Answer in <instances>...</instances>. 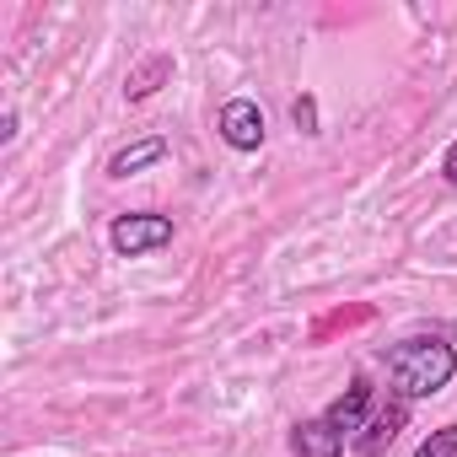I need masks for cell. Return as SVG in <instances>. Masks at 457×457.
Returning a JSON list of instances; mask_svg holds the SVG:
<instances>
[{
	"mask_svg": "<svg viewBox=\"0 0 457 457\" xmlns=\"http://www.w3.org/2000/svg\"><path fill=\"white\" fill-rule=\"evenodd\" d=\"M382 371H387V382L403 403H420V398H436L441 387H452L457 350L436 334H414V339H398V345L382 350Z\"/></svg>",
	"mask_w": 457,
	"mask_h": 457,
	"instance_id": "6da1fadb",
	"label": "cell"
},
{
	"mask_svg": "<svg viewBox=\"0 0 457 457\" xmlns=\"http://www.w3.org/2000/svg\"><path fill=\"white\" fill-rule=\"evenodd\" d=\"M108 248H113L119 259H145V253L172 248V215H156V210L113 215V226H108Z\"/></svg>",
	"mask_w": 457,
	"mask_h": 457,
	"instance_id": "7a4b0ae2",
	"label": "cell"
},
{
	"mask_svg": "<svg viewBox=\"0 0 457 457\" xmlns=\"http://www.w3.org/2000/svg\"><path fill=\"white\" fill-rule=\"evenodd\" d=\"M215 129H220V140H226V145H232V151H243V156L264 151V140H270L264 108H259L253 97H232V103H220V113H215Z\"/></svg>",
	"mask_w": 457,
	"mask_h": 457,
	"instance_id": "3957f363",
	"label": "cell"
},
{
	"mask_svg": "<svg viewBox=\"0 0 457 457\" xmlns=\"http://www.w3.org/2000/svg\"><path fill=\"white\" fill-rule=\"evenodd\" d=\"M403 425H409V403H403V398H393L387 409H377V414L361 425V436H355L350 446H355L361 457H382V452L398 441V430H403Z\"/></svg>",
	"mask_w": 457,
	"mask_h": 457,
	"instance_id": "277c9868",
	"label": "cell"
},
{
	"mask_svg": "<svg viewBox=\"0 0 457 457\" xmlns=\"http://www.w3.org/2000/svg\"><path fill=\"white\" fill-rule=\"evenodd\" d=\"M350 436L328 425V414H312V420H296L291 425V452L296 457H345Z\"/></svg>",
	"mask_w": 457,
	"mask_h": 457,
	"instance_id": "5b68a950",
	"label": "cell"
},
{
	"mask_svg": "<svg viewBox=\"0 0 457 457\" xmlns=\"http://www.w3.org/2000/svg\"><path fill=\"white\" fill-rule=\"evenodd\" d=\"M323 414H328V425H334V430H345V436L355 441V436H361V425L371 420V382H366V377H355V382H350L328 409H323Z\"/></svg>",
	"mask_w": 457,
	"mask_h": 457,
	"instance_id": "8992f818",
	"label": "cell"
},
{
	"mask_svg": "<svg viewBox=\"0 0 457 457\" xmlns=\"http://www.w3.org/2000/svg\"><path fill=\"white\" fill-rule=\"evenodd\" d=\"M167 135H140V140H129L124 151H113L108 156V178H135V172H145V167H156V162H167Z\"/></svg>",
	"mask_w": 457,
	"mask_h": 457,
	"instance_id": "52a82bcc",
	"label": "cell"
},
{
	"mask_svg": "<svg viewBox=\"0 0 457 457\" xmlns=\"http://www.w3.org/2000/svg\"><path fill=\"white\" fill-rule=\"evenodd\" d=\"M162 81H172V54H145L135 71H129V81H124V97L129 103H145Z\"/></svg>",
	"mask_w": 457,
	"mask_h": 457,
	"instance_id": "ba28073f",
	"label": "cell"
},
{
	"mask_svg": "<svg viewBox=\"0 0 457 457\" xmlns=\"http://www.w3.org/2000/svg\"><path fill=\"white\" fill-rule=\"evenodd\" d=\"M414 457H457V425H441V430H430V436L414 446Z\"/></svg>",
	"mask_w": 457,
	"mask_h": 457,
	"instance_id": "9c48e42d",
	"label": "cell"
},
{
	"mask_svg": "<svg viewBox=\"0 0 457 457\" xmlns=\"http://www.w3.org/2000/svg\"><path fill=\"white\" fill-rule=\"evenodd\" d=\"M291 119H296V129H302V135H318V97H312V92H302V97L291 103Z\"/></svg>",
	"mask_w": 457,
	"mask_h": 457,
	"instance_id": "30bf717a",
	"label": "cell"
},
{
	"mask_svg": "<svg viewBox=\"0 0 457 457\" xmlns=\"http://www.w3.org/2000/svg\"><path fill=\"white\" fill-rule=\"evenodd\" d=\"M12 140H17V108L0 113V145H12Z\"/></svg>",
	"mask_w": 457,
	"mask_h": 457,
	"instance_id": "8fae6325",
	"label": "cell"
},
{
	"mask_svg": "<svg viewBox=\"0 0 457 457\" xmlns=\"http://www.w3.org/2000/svg\"><path fill=\"white\" fill-rule=\"evenodd\" d=\"M441 178H446V183H457V140L441 151Z\"/></svg>",
	"mask_w": 457,
	"mask_h": 457,
	"instance_id": "7c38bea8",
	"label": "cell"
}]
</instances>
